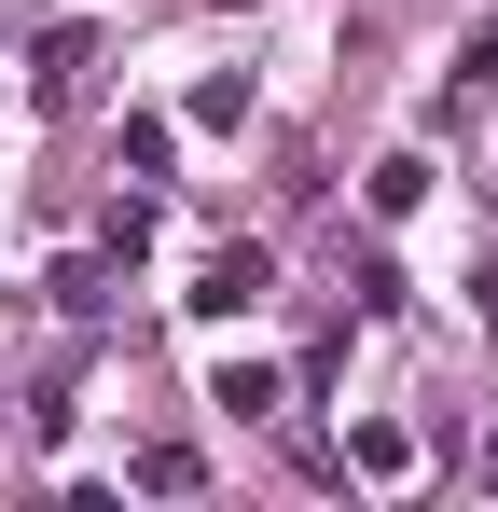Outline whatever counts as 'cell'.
<instances>
[{"mask_svg": "<svg viewBox=\"0 0 498 512\" xmlns=\"http://www.w3.org/2000/svg\"><path fill=\"white\" fill-rule=\"evenodd\" d=\"M263 277H277L263 250H208V263H194V291H180V305H194V319H249V305H263Z\"/></svg>", "mask_w": 498, "mask_h": 512, "instance_id": "6da1fadb", "label": "cell"}, {"mask_svg": "<svg viewBox=\"0 0 498 512\" xmlns=\"http://www.w3.org/2000/svg\"><path fill=\"white\" fill-rule=\"evenodd\" d=\"M360 194H374V222H415V208H429V153H388Z\"/></svg>", "mask_w": 498, "mask_h": 512, "instance_id": "7a4b0ae2", "label": "cell"}, {"mask_svg": "<svg viewBox=\"0 0 498 512\" xmlns=\"http://www.w3.org/2000/svg\"><path fill=\"white\" fill-rule=\"evenodd\" d=\"M208 402H222V416H277V374H263V360H208Z\"/></svg>", "mask_w": 498, "mask_h": 512, "instance_id": "3957f363", "label": "cell"}, {"mask_svg": "<svg viewBox=\"0 0 498 512\" xmlns=\"http://www.w3.org/2000/svg\"><path fill=\"white\" fill-rule=\"evenodd\" d=\"M83 56H97L83 28H42V56H28V97H70V84H83Z\"/></svg>", "mask_w": 498, "mask_h": 512, "instance_id": "277c9868", "label": "cell"}, {"mask_svg": "<svg viewBox=\"0 0 498 512\" xmlns=\"http://www.w3.org/2000/svg\"><path fill=\"white\" fill-rule=\"evenodd\" d=\"M125 485H153V499H194V443H139V457H125Z\"/></svg>", "mask_w": 498, "mask_h": 512, "instance_id": "5b68a950", "label": "cell"}, {"mask_svg": "<svg viewBox=\"0 0 498 512\" xmlns=\"http://www.w3.org/2000/svg\"><path fill=\"white\" fill-rule=\"evenodd\" d=\"M346 471H374V485H402V471H415V443H402V429H360V443H346Z\"/></svg>", "mask_w": 498, "mask_h": 512, "instance_id": "8992f818", "label": "cell"}, {"mask_svg": "<svg viewBox=\"0 0 498 512\" xmlns=\"http://www.w3.org/2000/svg\"><path fill=\"white\" fill-rule=\"evenodd\" d=\"M111 305V263H56V319H97Z\"/></svg>", "mask_w": 498, "mask_h": 512, "instance_id": "52a82bcc", "label": "cell"}, {"mask_svg": "<svg viewBox=\"0 0 498 512\" xmlns=\"http://www.w3.org/2000/svg\"><path fill=\"white\" fill-rule=\"evenodd\" d=\"M194 125H249V70H208L194 84Z\"/></svg>", "mask_w": 498, "mask_h": 512, "instance_id": "ba28073f", "label": "cell"}, {"mask_svg": "<svg viewBox=\"0 0 498 512\" xmlns=\"http://www.w3.org/2000/svg\"><path fill=\"white\" fill-rule=\"evenodd\" d=\"M457 84H498V14L471 28V42H457Z\"/></svg>", "mask_w": 498, "mask_h": 512, "instance_id": "9c48e42d", "label": "cell"}]
</instances>
